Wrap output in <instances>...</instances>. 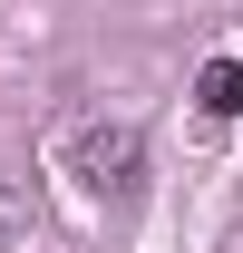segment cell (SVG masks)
Wrapping results in <instances>:
<instances>
[{
  "mask_svg": "<svg viewBox=\"0 0 243 253\" xmlns=\"http://www.w3.org/2000/svg\"><path fill=\"white\" fill-rule=\"evenodd\" d=\"M68 166H78L88 195H136V175H146V126L136 117H88L68 136Z\"/></svg>",
  "mask_w": 243,
  "mask_h": 253,
  "instance_id": "cell-1",
  "label": "cell"
},
{
  "mask_svg": "<svg viewBox=\"0 0 243 253\" xmlns=\"http://www.w3.org/2000/svg\"><path fill=\"white\" fill-rule=\"evenodd\" d=\"M195 107H204V117H234V107H243V68H234V59H204V78H195Z\"/></svg>",
  "mask_w": 243,
  "mask_h": 253,
  "instance_id": "cell-2",
  "label": "cell"
},
{
  "mask_svg": "<svg viewBox=\"0 0 243 253\" xmlns=\"http://www.w3.org/2000/svg\"><path fill=\"white\" fill-rule=\"evenodd\" d=\"M20 234H30V185H20V175H0V253L20 244Z\"/></svg>",
  "mask_w": 243,
  "mask_h": 253,
  "instance_id": "cell-3",
  "label": "cell"
}]
</instances>
